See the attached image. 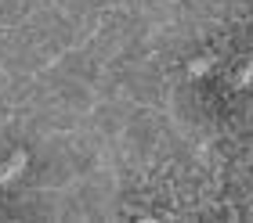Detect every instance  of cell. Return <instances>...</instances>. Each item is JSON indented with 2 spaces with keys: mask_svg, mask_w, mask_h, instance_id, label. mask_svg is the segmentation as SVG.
Returning a JSON list of instances; mask_svg holds the SVG:
<instances>
[{
  "mask_svg": "<svg viewBox=\"0 0 253 223\" xmlns=\"http://www.w3.org/2000/svg\"><path fill=\"white\" fill-rule=\"evenodd\" d=\"M210 65H213L210 58H195V62L188 65V72H192V76H203V72H206V68H210Z\"/></svg>",
  "mask_w": 253,
  "mask_h": 223,
  "instance_id": "7a4b0ae2",
  "label": "cell"
},
{
  "mask_svg": "<svg viewBox=\"0 0 253 223\" xmlns=\"http://www.w3.org/2000/svg\"><path fill=\"white\" fill-rule=\"evenodd\" d=\"M26 162H29V155H26V151H15V155H11V159L4 162V166H0V187H4V184H11V180H15V177H18V173H22V169H26Z\"/></svg>",
  "mask_w": 253,
  "mask_h": 223,
  "instance_id": "6da1fadb",
  "label": "cell"
},
{
  "mask_svg": "<svg viewBox=\"0 0 253 223\" xmlns=\"http://www.w3.org/2000/svg\"><path fill=\"white\" fill-rule=\"evenodd\" d=\"M253 83V62H246V68L239 72V79H235V87H250Z\"/></svg>",
  "mask_w": 253,
  "mask_h": 223,
  "instance_id": "3957f363",
  "label": "cell"
}]
</instances>
